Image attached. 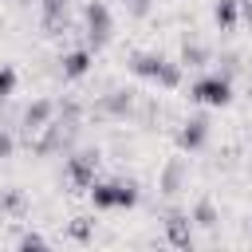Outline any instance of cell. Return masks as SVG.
<instances>
[{"label":"cell","instance_id":"obj_5","mask_svg":"<svg viewBox=\"0 0 252 252\" xmlns=\"http://www.w3.org/2000/svg\"><path fill=\"white\" fill-rule=\"evenodd\" d=\"M201 138H205V122H193V130H185V134H181V142H185V146H197Z\"/></svg>","mask_w":252,"mask_h":252},{"label":"cell","instance_id":"obj_3","mask_svg":"<svg viewBox=\"0 0 252 252\" xmlns=\"http://www.w3.org/2000/svg\"><path fill=\"white\" fill-rule=\"evenodd\" d=\"M91 28H94V35H98V39H106V28H110V24H106L102 4H94V8H91Z\"/></svg>","mask_w":252,"mask_h":252},{"label":"cell","instance_id":"obj_1","mask_svg":"<svg viewBox=\"0 0 252 252\" xmlns=\"http://www.w3.org/2000/svg\"><path fill=\"white\" fill-rule=\"evenodd\" d=\"M94 205H102V209L134 205V189L130 185H94Z\"/></svg>","mask_w":252,"mask_h":252},{"label":"cell","instance_id":"obj_2","mask_svg":"<svg viewBox=\"0 0 252 252\" xmlns=\"http://www.w3.org/2000/svg\"><path fill=\"white\" fill-rule=\"evenodd\" d=\"M193 94H197L201 102H209V106H220V102H228V83H224V79H201V83L193 87Z\"/></svg>","mask_w":252,"mask_h":252},{"label":"cell","instance_id":"obj_6","mask_svg":"<svg viewBox=\"0 0 252 252\" xmlns=\"http://www.w3.org/2000/svg\"><path fill=\"white\" fill-rule=\"evenodd\" d=\"M12 83H16V75L4 67V71H0V94H8V91H12Z\"/></svg>","mask_w":252,"mask_h":252},{"label":"cell","instance_id":"obj_7","mask_svg":"<svg viewBox=\"0 0 252 252\" xmlns=\"http://www.w3.org/2000/svg\"><path fill=\"white\" fill-rule=\"evenodd\" d=\"M8 150H12V142H8V138H4V134H0V158H4V154H8Z\"/></svg>","mask_w":252,"mask_h":252},{"label":"cell","instance_id":"obj_4","mask_svg":"<svg viewBox=\"0 0 252 252\" xmlns=\"http://www.w3.org/2000/svg\"><path fill=\"white\" fill-rule=\"evenodd\" d=\"M83 71H87V55H83V51H75V55L67 59V75H83Z\"/></svg>","mask_w":252,"mask_h":252}]
</instances>
